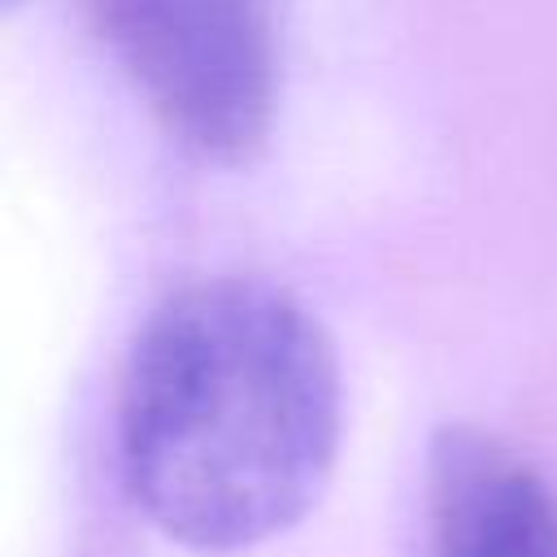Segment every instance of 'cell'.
<instances>
[{
	"label": "cell",
	"mask_w": 557,
	"mask_h": 557,
	"mask_svg": "<svg viewBox=\"0 0 557 557\" xmlns=\"http://www.w3.org/2000/svg\"><path fill=\"white\" fill-rule=\"evenodd\" d=\"M344 426L326 326L265 278L170 292L122 374V470L144 518L183 548L244 553L326 492Z\"/></svg>",
	"instance_id": "6da1fadb"
},
{
	"label": "cell",
	"mask_w": 557,
	"mask_h": 557,
	"mask_svg": "<svg viewBox=\"0 0 557 557\" xmlns=\"http://www.w3.org/2000/svg\"><path fill=\"white\" fill-rule=\"evenodd\" d=\"M83 13L161 131L200 161H248L278 104L270 0H83Z\"/></svg>",
	"instance_id": "7a4b0ae2"
},
{
	"label": "cell",
	"mask_w": 557,
	"mask_h": 557,
	"mask_svg": "<svg viewBox=\"0 0 557 557\" xmlns=\"http://www.w3.org/2000/svg\"><path fill=\"white\" fill-rule=\"evenodd\" d=\"M435 518L444 557H557V492L479 431L435 444Z\"/></svg>",
	"instance_id": "3957f363"
},
{
	"label": "cell",
	"mask_w": 557,
	"mask_h": 557,
	"mask_svg": "<svg viewBox=\"0 0 557 557\" xmlns=\"http://www.w3.org/2000/svg\"><path fill=\"white\" fill-rule=\"evenodd\" d=\"M4 4H17V0H4Z\"/></svg>",
	"instance_id": "277c9868"
}]
</instances>
